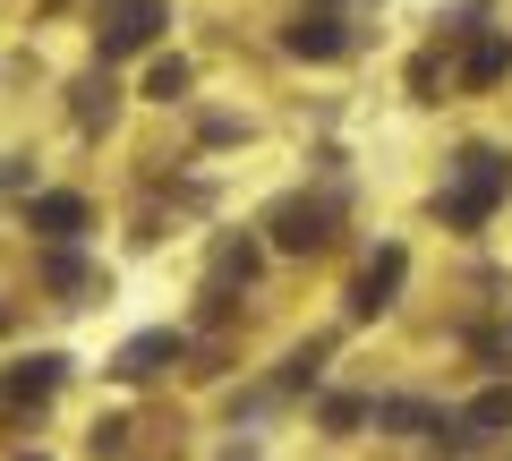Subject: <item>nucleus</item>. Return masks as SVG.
<instances>
[{
  "instance_id": "f257e3e1",
  "label": "nucleus",
  "mask_w": 512,
  "mask_h": 461,
  "mask_svg": "<svg viewBox=\"0 0 512 461\" xmlns=\"http://www.w3.org/2000/svg\"><path fill=\"white\" fill-rule=\"evenodd\" d=\"M504 188H512V163H504V154H487V146H470V154H461L453 197H444V222H461V231H470V222H487Z\"/></svg>"
},
{
  "instance_id": "f03ea898",
  "label": "nucleus",
  "mask_w": 512,
  "mask_h": 461,
  "mask_svg": "<svg viewBox=\"0 0 512 461\" xmlns=\"http://www.w3.org/2000/svg\"><path fill=\"white\" fill-rule=\"evenodd\" d=\"M154 26H163V0H103V60L154 43Z\"/></svg>"
},
{
  "instance_id": "7ed1b4c3",
  "label": "nucleus",
  "mask_w": 512,
  "mask_h": 461,
  "mask_svg": "<svg viewBox=\"0 0 512 461\" xmlns=\"http://www.w3.org/2000/svg\"><path fill=\"white\" fill-rule=\"evenodd\" d=\"M274 240L282 248H325L333 240V214H325V205H282V214H274Z\"/></svg>"
},
{
  "instance_id": "20e7f679",
  "label": "nucleus",
  "mask_w": 512,
  "mask_h": 461,
  "mask_svg": "<svg viewBox=\"0 0 512 461\" xmlns=\"http://www.w3.org/2000/svg\"><path fill=\"white\" fill-rule=\"evenodd\" d=\"M291 52H299V60H333V52H350V35H342V18H325V9H316V18L291 26Z\"/></svg>"
},
{
  "instance_id": "39448f33",
  "label": "nucleus",
  "mask_w": 512,
  "mask_h": 461,
  "mask_svg": "<svg viewBox=\"0 0 512 461\" xmlns=\"http://www.w3.org/2000/svg\"><path fill=\"white\" fill-rule=\"evenodd\" d=\"M393 282H402V248H384V257H376V265L359 274V291H350V308H359V316H376L384 299H393Z\"/></svg>"
},
{
  "instance_id": "423d86ee",
  "label": "nucleus",
  "mask_w": 512,
  "mask_h": 461,
  "mask_svg": "<svg viewBox=\"0 0 512 461\" xmlns=\"http://www.w3.org/2000/svg\"><path fill=\"white\" fill-rule=\"evenodd\" d=\"M163 359H180V333H137V342L120 351V376H154Z\"/></svg>"
},
{
  "instance_id": "0eeeda50",
  "label": "nucleus",
  "mask_w": 512,
  "mask_h": 461,
  "mask_svg": "<svg viewBox=\"0 0 512 461\" xmlns=\"http://www.w3.org/2000/svg\"><path fill=\"white\" fill-rule=\"evenodd\" d=\"M35 231L43 240H77V231H86V205L77 197H35Z\"/></svg>"
},
{
  "instance_id": "6e6552de",
  "label": "nucleus",
  "mask_w": 512,
  "mask_h": 461,
  "mask_svg": "<svg viewBox=\"0 0 512 461\" xmlns=\"http://www.w3.org/2000/svg\"><path fill=\"white\" fill-rule=\"evenodd\" d=\"M52 385H60V359H26V368L9 376V393H18V402H43Z\"/></svg>"
},
{
  "instance_id": "1a4fd4ad",
  "label": "nucleus",
  "mask_w": 512,
  "mask_h": 461,
  "mask_svg": "<svg viewBox=\"0 0 512 461\" xmlns=\"http://www.w3.org/2000/svg\"><path fill=\"white\" fill-rule=\"evenodd\" d=\"M504 69H512V43H504V35H487V43L470 52V86H487V77H504Z\"/></svg>"
},
{
  "instance_id": "9d476101",
  "label": "nucleus",
  "mask_w": 512,
  "mask_h": 461,
  "mask_svg": "<svg viewBox=\"0 0 512 461\" xmlns=\"http://www.w3.org/2000/svg\"><path fill=\"white\" fill-rule=\"evenodd\" d=\"M146 94H154V103H171V94H188V60H154Z\"/></svg>"
},
{
  "instance_id": "9b49d317",
  "label": "nucleus",
  "mask_w": 512,
  "mask_h": 461,
  "mask_svg": "<svg viewBox=\"0 0 512 461\" xmlns=\"http://www.w3.org/2000/svg\"><path fill=\"white\" fill-rule=\"evenodd\" d=\"M470 427H512V393H487V402L470 410Z\"/></svg>"
}]
</instances>
